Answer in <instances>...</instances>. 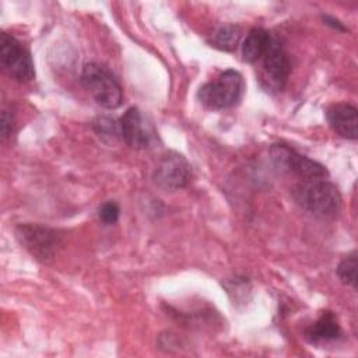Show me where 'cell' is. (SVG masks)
Masks as SVG:
<instances>
[{
  "label": "cell",
  "mask_w": 358,
  "mask_h": 358,
  "mask_svg": "<svg viewBox=\"0 0 358 358\" xmlns=\"http://www.w3.org/2000/svg\"><path fill=\"white\" fill-rule=\"evenodd\" d=\"M13 133V117L8 110H3L1 113V136L7 137Z\"/></svg>",
  "instance_id": "obj_17"
},
{
  "label": "cell",
  "mask_w": 358,
  "mask_h": 358,
  "mask_svg": "<svg viewBox=\"0 0 358 358\" xmlns=\"http://www.w3.org/2000/svg\"><path fill=\"white\" fill-rule=\"evenodd\" d=\"M326 117L331 129L344 138L355 140L358 134L357 109L350 103H333L326 110Z\"/></svg>",
  "instance_id": "obj_10"
},
{
  "label": "cell",
  "mask_w": 358,
  "mask_h": 358,
  "mask_svg": "<svg viewBox=\"0 0 358 358\" xmlns=\"http://www.w3.org/2000/svg\"><path fill=\"white\" fill-rule=\"evenodd\" d=\"M263 67L270 84L277 90H281L288 80L291 63L287 52L278 41L271 39L266 53L263 55Z\"/></svg>",
  "instance_id": "obj_9"
},
{
  "label": "cell",
  "mask_w": 358,
  "mask_h": 358,
  "mask_svg": "<svg viewBox=\"0 0 358 358\" xmlns=\"http://www.w3.org/2000/svg\"><path fill=\"white\" fill-rule=\"evenodd\" d=\"M271 39L273 38L270 36V34L263 28L250 29L242 45L243 60L248 63H253L260 57H263Z\"/></svg>",
  "instance_id": "obj_12"
},
{
  "label": "cell",
  "mask_w": 358,
  "mask_h": 358,
  "mask_svg": "<svg viewBox=\"0 0 358 358\" xmlns=\"http://www.w3.org/2000/svg\"><path fill=\"white\" fill-rule=\"evenodd\" d=\"M340 333L341 329L336 316L331 312L326 310L308 329L306 337L310 343H327L336 340L340 336Z\"/></svg>",
  "instance_id": "obj_11"
},
{
  "label": "cell",
  "mask_w": 358,
  "mask_h": 358,
  "mask_svg": "<svg viewBox=\"0 0 358 358\" xmlns=\"http://www.w3.org/2000/svg\"><path fill=\"white\" fill-rule=\"evenodd\" d=\"M119 214H120V208L117 203L112 200L105 201L98 210V217L103 224H115L119 218Z\"/></svg>",
  "instance_id": "obj_16"
},
{
  "label": "cell",
  "mask_w": 358,
  "mask_h": 358,
  "mask_svg": "<svg viewBox=\"0 0 358 358\" xmlns=\"http://www.w3.org/2000/svg\"><path fill=\"white\" fill-rule=\"evenodd\" d=\"M0 63L7 74L20 83H28L35 77L29 52L7 32L0 35Z\"/></svg>",
  "instance_id": "obj_5"
},
{
  "label": "cell",
  "mask_w": 358,
  "mask_h": 358,
  "mask_svg": "<svg viewBox=\"0 0 358 358\" xmlns=\"http://www.w3.org/2000/svg\"><path fill=\"white\" fill-rule=\"evenodd\" d=\"M122 138L133 148H145L154 137L152 124L136 106L129 108L120 117Z\"/></svg>",
  "instance_id": "obj_8"
},
{
  "label": "cell",
  "mask_w": 358,
  "mask_h": 358,
  "mask_svg": "<svg viewBox=\"0 0 358 358\" xmlns=\"http://www.w3.org/2000/svg\"><path fill=\"white\" fill-rule=\"evenodd\" d=\"M18 242L38 260L48 262L53 259L60 246V235L39 224H20L15 228Z\"/></svg>",
  "instance_id": "obj_4"
},
{
  "label": "cell",
  "mask_w": 358,
  "mask_h": 358,
  "mask_svg": "<svg viewBox=\"0 0 358 358\" xmlns=\"http://www.w3.org/2000/svg\"><path fill=\"white\" fill-rule=\"evenodd\" d=\"M294 197L305 211L319 218H334L341 208L338 189L323 178L309 179L298 185Z\"/></svg>",
  "instance_id": "obj_1"
},
{
  "label": "cell",
  "mask_w": 358,
  "mask_h": 358,
  "mask_svg": "<svg viewBox=\"0 0 358 358\" xmlns=\"http://www.w3.org/2000/svg\"><path fill=\"white\" fill-rule=\"evenodd\" d=\"M241 35H242V31L238 25H234V24L222 25L214 32L213 45L221 50L231 52L236 49Z\"/></svg>",
  "instance_id": "obj_13"
},
{
  "label": "cell",
  "mask_w": 358,
  "mask_h": 358,
  "mask_svg": "<svg viewBox=\"0 0 358 358\" xmlns=\"http://www.w3.org/2000/svg\"><path fill=\"white\" fill-rule=\"evenodd\" d=\"M81 84L98 105L105 109H116L122 105V87L109 69L98 63H87L83 67Z\"/></svg>",
  "instance_id": "obj_2"
},
{
  "label": "cell",
  "mask_w": 358,
  "mask_h": 358,
  "mask_svg": "<svg viewBox=\"0 0 358 358\" xmlns=\"http://www.w3.org/2000/svg\"><path fill=\"white\" fill-rule=\"evenodd\" d=\"M270 157L273 164L281 172H291L303 178L305 180L309 179H320L327 176V169L317 161H313L295 150L289 148L285 144H274L270 148Z\"/></svg>",
  "instance_id": "obj_6"
},
{
  "label": "cell",
  "mask_w": 358,
  "mask_h": 358,
  "mask_svg": "<svg viewBox=\"0 0 358 358\" xmlns=\"http://www.w3.org/2000/svg\"><path fill=\"white\" fill-rule=\"evenodd\" d=\"M243 80L236 70H225L217 80L204 84L199 91V99L210 109L234 106L242 96Z\"/></svg>",
  "instance_id": "obj_3"
},
{
  "label": "cell",
  "mask_w": 358,
  "mask_h": 358,
  "mask_svg": "<svg viewBox=\"0 0 358 358\" xmlns=\"http://www.w3.org/2000/svg\"><path fill=\"white\" fill-rule=\"evenodd\" d=\"M190 176L192 169L187 159L176 151H169L157 165L154 182L162 190L172 192L185 187L189 183Z\"/></svg>",
  "instance_id": "obj_7"
},
{
  "label": "cell",
  "mask_w": 358,
  "mask_h": 358,
  "mask_svg": "<svg viewBox=\"0 0 358 358\" xmlns=\"http://www.w3.org/2000/svg\"><path fill=\"white\" fill-rule=\"evenodd\" d=\"M337 275L341 282L357 288V255L352 252L351 255L345 256L337 266Z\"/></svg>",
  "instance_id": "obj_15"
},
{
  "label": "cell",
  "mask_w": 358,
  "mask_h": 358,
  "mask_svg": "<svg viewBox=\"0 0 358 358\" xmlns=\"http://www.w3.org/2000/svg\"><path fill=\"white\" fill-rule=\"evenodd\" d=\"M323 21H324V24H327V25H330V27H333V28H336V29L345 31V27H344L338 20H336V18H333V17L324 15V17H323Z\"/></svg>",
  "instance_id": "obj_18"
},
{
  "label": "cell",
  "mask_w": 358,
  "mask_h": 358,
  "mask_svg": "<svg viewBox=\"0 0 358 358\" xmlns=\"http://www.w3.org/2000/svg\"><path fill=\"white\" fill-rule=\"evenodd\" d=\"M92 127H94L95 133L103 140H115L117 137H122L120 124L109 116L96 117L92 122Z\"/></svg>",
  "instance_id": "obj_14"
}]
</instances>
